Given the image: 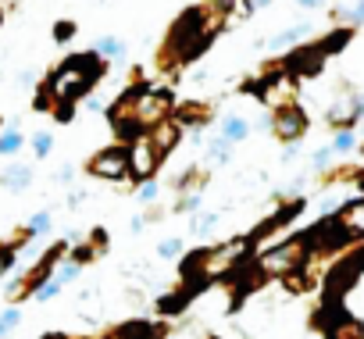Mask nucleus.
<instances>
[{
	"label": "nucleus",
	"mask_w": 364,
	"mask_h": 339,
	"mask_svg": "<svg viewBox=\"0 0 364 339\" xmlns=\"http://www.w3.org/2000/svg\"><path fill=\"white\" fill-rule=\"evenodd\" d=\"M58 293H61V282H58L54 275H50V279H43V282L36 286V300H40V303H47V300H54Z\"/></svg>",
	"instance_id": "nucleus-18"
},
{
	"label": "nucleus",
	"mask_w": 364,
	"mask_h": 339,
	"mask_svg": "<svg viewBox=\"0 0 364 339\" xmlns=\"http://www.w3.org/2000/svg\"><path fill=\"white\" fill-rule=\"evenodd\" d=\"M208 154H211V161H225V157H229V139H225V136L215 139V143L208 146Z\"/></svg>",
	"instance_id": "nucleus-25"
},
{
	"label": "nucleus",
	"mask_w": 364,
	"mask_h": 339,
	"mask_svg": "<svg viewBox=\"0 0 364 339\" xmlns=\"http://www.w3.org/2000/svg\"><path fill=\"white\" fill-rule=\"evenodd\" d=\"M157 254H161L164 261H171V257H178V254H182V240H178V236H168V240H161V247H157Z\"/></svg>",
	"instance_id": "nucleus-22"
},
{
	"label": "nucleus",
	"mask_w": 364,
	"mask_h": 339,
	"mask_svg": "<svg viewBox=\"0 0 364 339\" xmlns=\"http://www.w3.org/2000/svg\"><path fill=\"white\" fill-rule=\"evenodd\" d=\"M328 339H364V325L350 314H339L328 325Z\"/></svg>",
	"instance_id": "nucleus-12"
},
{
	"label": "nucleus",
	"mask_w": 364,
	"mask_h": 339,
	"mask_svg": "<svg viewBox=\"0 0 364 339\" xmlns=\"http://www.w3.org/2000/svg\"><path fill=\"white\" fill-rule=\"evenodd\" d=\"M118 339H150V328L146 325H129L125 332H118Z\"/></svg>",
	"instance_id": "nucleus-28"
},
{
	"label": "nucleus",
	"mask_w": 364,
	"mask_h": 339,
	"mask_svg": "<svg viewBox=\"0 0 364 339\" xmlns=\"http://www.w3.org/2000/svg\"><path fill=\"white\" fill-rule=\"evenodd\" d=\"M360 122V93L353 90H343L336 97V104L328 107V125H339V129H350Z\"/></svg>",
	"instance_id": "nucleus-6"
},
{
	"label": "nucleus",
	"mask_w": 364,
	"mask_h": 339,
	"mask_svg": "<svg viewBox=\"0 0 364 339\" xmlns=\"http://www.w3.org/2000/svg\"><path fill=\"white\" fill-rule=\"evenodd\" d=\"M90 172H93L97 179H107V183L129 179V176H132V168H129V146H107V150H100V154L90 161Z\"/></svg>",
	"instance_id": "nucleus-5"
},
{
	"label": "nucleus",
	"mask_w": 364,
	"mask_h": 339,
	"mask_svg": "<svg viewBox=\"0 0 364 339\" xmlns=\"http://www.w3.org/2000/svg\"><path fill=\"white\" fill-rule=\"evenodd\" d=\"M325 54H328V47H325V43H321V47L296 50V54L289 58V68H293V72H300V75H311V72H318V68H321Z\"/></svg>",
	"instance_id": "nucleus-11"
},
{
	"label": "nucleus",
	"mask_w": 364,
	"mask_h": 339,
	"mask_svg": "<svg viewBox=\"0 0 364 339\" xmlns=\"http://www.w3.org/2000/svg\"><path fill=\"white\" fill-rule=\"evenodd\" d=\"M304 129H307V118H304V111H300L296 104L275 111V132H279L286 143H293L296 136H304Z\"/></svg>",
	"instance_id": "nucleus-8"
},
{
	"label": "nucleus",
	"mask_w": 364,
	"mask_h": 339,
	"mask_svg": "<svg viewBox=\"0 0 364 339\" xmlns=\"http://www.w3.org/2000/svg\"><path fill=\"white\" fill-rule=\"evenodd\" d=\"M247 250H250V240H232V243H222L215 250H200V254L190 257V271H197L204 282L208 279H222L243 261Z\"/></svg>",
	"instance_id": "nucleus-2"
},
{
	"label": "nucleus",
	"mask_w": 364,
	"mask_h": 339,
	"mask_svg": "<svg viewBox=\"0 0 364 339\" xmlns=\"http://www.w3.org/2000/svg\"><path fill=\"white\" fill-rule=\"evenodd\" d=\"M50 146H54L50 132H36V136H33V150H36V157H47V154H50Z\"/></svg>",
	"instance_id": "nucleus-24"
},
{
	"label": "nucleus",
	"mask_w": 364,
	"mask_h": 339,
	"mask_svg": "<svg viewBox=\"0 0 364 339\" xmlns=\"http://www.w3.org/2000/svg\"><path fill=\"white\" fill-rule=\"evenodd\" d=\"M364 271V250H357V254H350L336 271H332V279H328V289H336V293H343V289H350L353 286V279Z\"/></svg>",
	"instance_id": "nucleus-9"
},
{
	"label": "nucleus",
	"mask_w": 364,
	"mask_h": 339,
	"mask_svg": "<svg viewBox=\"0 0 364 339\" xmlns=\"http://www.w3.org/2000/svg\"><path fill=\"white\" fill-rule=\"evenodd\" d=\"M97 54L100 58H125V43L122 40H114V36H104V40H97Z\"/></svg>",
	"instance_id": "nucleus-16"
},
{
	"label": "nucleus",
	"mask_w": 364,
	"mask_h": 339,
	"mask_svg": "<svg viewBox=\"0 0 364 339\" xmlns=\"http://www.w3.org/2000/svg\"><path fill=\"white\" fill-rule=\"evenodd\" d=\"M346 22L350 26H364V0H357V4L346 11Z\"/></svg>",
	"instance_id": "nucleus-29"
},
{
	"label": "nucleus",
	"mask_w": 364,
	"mask_h": 339,
	"mask_svg": "<svg viewBox=\"0 0 364 339\" xmlns=\"http://www.w3.org/2000/svg\"><path fill=\"white\" fill-rule=\"evenodd\" d=\"M161 157H164V150L154 143V136H150V132H139L136 143L129 146V168H132V176H136V179H150V176L157 172Z\"/></svg>",
	"instance_id": "nucleus-4"
},
{
	"label": "nucleus",
	"mask_w": 364,
	"mask_h": 339,
	"mask_svg": "<svg viewBox=\"0 0 364 339\" xmlns=\"http://www.w3.org/2000/svg\"><path fill=\"white\" fill-rule=\"evenodd\" d=\"M157 193H161V190H157V183H154V179H143V183H139V200H143V204L157 200Z\"/></svg>",
	"instance_id": "nucleus-26"
},
{
	"label": "nucleus",
	"mask_w": 364,
	"mask_h": 339,
	"mask_svg": "<svg viewBox=\"0 0 364 339\" xmlns=\"http://www.w3.org/2000/svg\"><path fill=\"white\" fill-rule=\"evenodd\" d=\"M22 150V132L18 125H8V132H0V154H18Z\"/></svg>",
	"instance_id": "nucleus-15"
},
{
	"label": "nucleus",
	"mask_w": 364,
	"mask_h": 339,
	"mask_svg": "<svg viewBox=\"0 0 364 339\" xmlns=\"http://www.w3.org/2000/svg\"><path fill=\"white\" fill-rule=\"evenodd\" d=\"M0 183H4V190H26L29 183H33V172H29V168L26 164H15V168H8V172H4V179H0Z\"/></svg>",
	"instance_id": "nucleus-13"
},
{
	"label": "nucleus",
	"mask_w": 364,
	"mask_h": 339,
	"mask_svg": "<svg viewBox=\"0 0 364 339\" xmlns=\"http://www.w3.org/2000/svg\"><path fill=\"white\" fill-rule=\"evenodd\" d=\"M300 8H318V4H325V0H296Z\"/></svg>",
	"instance_id": "nucleus-34"
},
{
	"label": "nucleus",
	"mask_w": 364,
	"mask_h": 339,
	"mask_svg": "<svg viewBox=\"0 0 364 339\" xmlns=\"http://www.w3.org/2000/svg\"><path fill=\"white\" fill-rule=\"evenodd\" d=\"M353 143H357V139H353V132H350V129H339V132H336V139H332V150H336V154H350V150H353Z\"/></svg>",
	"instance_id": "nucleus-21"
},
{
	"label": "nucleus",
	"mask_w": 364,
	"mask_h": 339,
	"mask_svg": "<svg viewBox=\"0 0 364 339\" xmlns=\"http://www.w3.org/2000/svg\"><path fill=\"white\" fill-rule=\"evenodd\" d=\"M360 122H364V93H360Z\"/></svg>",
	"instance_id": "nucleus-35"
},
{
	"label": "nucleus",
	"mask_w": 364,
	"mask_h": 339,
	"mask_svg": "<svg viewBox=\"0 0 364 339\" xmlns=\"http://www.w3.org/2000/svg\"><path fill=\"white\" fill-rule=\"evenodd\" d=\"M336 222L346 229V236H350V240H364V197L350 200V204L336 215Z\"/></svg>",
	"instance_id": "nucleus-10"
},
{
	"label": "nucleus",
	"mask_w": 364,
	"mask_h": 339,
	"mask_svg": "<svg viewBox=\"0 0 364 339\" xmlns=\"http://www.w3.org/2000/svg\"><path fill=\"white\" fill-rule=\"evenodd\" d=\"M332 154H336V150H332V146H325V150H318V154H314V157H311V161H314V168H325V164H328V157H332Z\"/></svg>",
	"instance_id": "nucleus-32"
},
{
	"label": "nucleus",
	"mask_w": 364,
	"mask_h": 339,
	"mask_svg": "<svg viewBox=\"0 0 364 339\" xmlns=\"http://www.w3.org/2000/svg\"><path fill=\"white\" fill-rule=\"evenodd\" d=\"M200 208V193H190V197H182V204H178V211H197Z\"/></svg>",
	"instance_id": "nucleus-31"
},
{
	"label": "nucleus",
	"mask_w": 364,
	"mask_h": 339,
	"mask_svg": "<svg viewBox=\"0 0 364 339\" xmlns=\"http://www.w3.org/2000/svg\"><path fill=\"white\" fill-rule=\"evenodd\" d=\"M307 257H311V240L307 236H296V240H289V243L261 254L257 257V271L261 275H289V271L304 268Z\"/></svg>",
	"instance_id": "nucleus-3"
},
{
	"label": "nucleus",
	"mask_w": 364,
	"mask_h": 339,
	"mask_svg": "<svg viewBox=\"0 0 364 339\" xmlns=\"http://www.w3.org/2000/svg\"><path fill=\"white\" fill-rule=\"evenodd\" d=\"M15 268V250L8 247V250H0V271H11Z\"/></svg>",
	"instance_id": "nucleus-30"
},
{
	"label": "nucleus",
	"mask_w": 364,
	"mask_h": 339,
	"mask_svg": "<svg viewBox=\"0 0 364 339\" xmlns=\"http://www.w3.org/2000/svg\"><path fill=\"white\" fill-rule=\"evenodd\" d=\"M72 36H75V26H72V22H58V26H54V40H58V43H68Z\"/></svg>",
	"instance_id": "nucleus-27"
},
{
	"label": "nucleus",
	"mask_w": 364,
	"mask_h": 339,
	"mask_svg": "<svg viewBox=\"0 0 364 339\" xmlns=\"http://www.w3.org/2000/svg\"><path fill=\"white\" fill-rule=\"evenodd\" d=\"M43 232H50V211H36L29 218V236H43Z\"/></svg>",
	"instance_id": "nucleus-19"
},
{
	"label": "nucleus",
	"mask_w": 364,
	"mask_h": 339,
	"mask_svg": "<svg viewBox=\"0 0 364 339\" xmlns=\"http://www.w3.org/2000/svg\"><path fill=\"white\" fill-rule=\"evenodd\" d=\"M58 179H61V183H72V179H75V168H61Z\"/></svg>",
	"instance_id": "nucleus-33"
},
{
	"label": "nucleus",
	"mask_w": 364,
	"mask_h": 339,
	"mask_svg": "<svg viewBox=\"0 0 364 339\" xmlns=\"http://www.w3.org/2000/svg\"><path fill=\"white\" fill-rule=\"evenodd\" d=\"M222 132H225V139H229V143H240V139H247V136H250V125H247L243 118H229V122L222 125Z\"/></svg>",
	"instance_id": "nucleus-17"
},
{
	"label": "nucleus",
	"mask_w": 364,
	"mask_h": 339,
	"mask_svg": "<svg viewBox=\"0 0 364 339\" xmlns=\"http://www.w3.org/2000/svg\"><path fill=\"white\" fill-rule=\"evenodd\" d=\"M54 279L61 282V286H68V282H75L79 279V261H65L58 271H54Z\"/></svg>",
	"instance_id": "nucleus-23"
},
{
	"label": "nucleus",
	"mask_w": 364,
	"mask_h": 339,
	"mask_svg": "<svg viewBox=\"0 0 364 339\" xmlns=\"http://www.w3.org/2000/svg\"><path fill=\"white\" fill-rule=\"evenodd\" d=\"M97 75H100V54L68 58L50 79V93L58 97V114H68V104L86 97V90L97 82Z\"/></svg>",
	"instance_id": "nucleus-1"
},
{
	"label": "nucleus",
	"mask_w": 364,
	"mask_h": 339,
	"mask_svg": "<svg viewBox=\"0 0 364 339\" xmlns=\"http://www.w3.org/2000/svg\"><path fill=\"white\" fill-rule=\"evenodd\" d=\"M18 321H22V314H18L15 307H8L4 314H0V335H11V332L18 328Z\"/></svg>",
	"instance_id": "nucleus-20"
},
{
	"label": "nucleus",
	"mask_w": 364,
	"mask_h": 339,
	"mask_svg": "<svg viewBox=\"0 0 364 339\" xmlns=\"http://www.w3.org/2000/svg\"><path fill=\"white\" fill-rule=\"evenodd\" d=\"M307 33H311V26H293V29L279 33V36L272 40V47H275V50H282V47H293V43H296V40H304Z\"/></svg>",
	"instance_id": "nucleus-14"
},
{
	"label": "nucleus",
	"mask_w": 364,
	"mask_h": 339,
	"mask_svg": "<svg viewBox=\"0 0 364 339\" xmlns=\"http://www.w3.org/2000/svg\"><path fill=\"white\" fill-rule=\"evenodd\" d=\"M293 97H296V86H293V79H289V75H279V79H272V82L264 86V93H261V104H264V107H275V111H282V107H293Z\"/></svg>",
	"instance_id": "nucleus-7"
}]
</instances>
